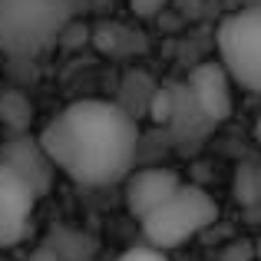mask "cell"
Segmentation results:
<instances>
[{"label": "cell", "instance_id": "9a60e30c", "mask_svg": "<svg viewBox=\"0 0 261 261\" xmlns=\"http://www.w3.org/2000/svg\"><path fill=\"white\" fill-rule=\"evenodd\" d=\"M89 261H93V258H89Z\"/></svg>", "mask_w": 261, "mask_h": 261}, {"label": "cell", "instance_id": "30bf717a", "mask_svg": "<svg viewBox=\"0 0 261 261\" xmlns=\"http://www.w3.org/2000/svg\"><path fill=\"white\" fill-rule=\"evenodd\" d=\"M33 119V109L27 102L23 93L17 89H4L0 93V122L7 126V133H27Z\"/></svg>", "mask_w": 261, "mask_h": 261}, {"label": "cell", "instance_id": "8fae6325", "mask_svg": "<svg viewBox=\"0 0 261 261\" xmlns=\"http://www.w3.org/2000/svg\"><path fill=\"white\" fill-rule=\"evenodd\" d=\"M116 261H169L166 258V251L162 248H155V245H139V248H129V251H122Z\"/></svg>", "mask_w": 261, "mask_h": 261}, {"label": "cell", "instance_id": "5bb4252c", "mask_svg": "<svg viewBox=\"0 0 261 261\" xmlns=\"http://www.w3.org/2000/svg\"><path fill=\"white\" fill-rule=\"evenodd\" d=\"M255 139H258V146H261V113H258V119H255Z\"/></svg>", "mask_w": 261, "mask_h": 261}, {"label": "cell", "instance_id": "7a4b0ae2", "mask_svg": "<svg viewBox=\"0 0 261 261\" xmlns=\"http://www.w3.org/2000/svg\"><path fill=\"white\" fill-rule=\"evenodd\" d=\"M70 0H0V50L13 60L43 53L70 23Z\"/></svg>", "mask_w": 261, "mask_h": 261}, {"label": "cell", "instance_id": "7c38bea8", "mask_svg": "<svg viewBox=\"0 0 261 261\" xmlns=\"http://www.w3.org/2000/svg\"><path fill=\"white\" fill-rule=\"evenodd\" d=\"M129 7H133L136 17H155L166 7V0H129Z\"/></svg>", "mask_w": 261, "mask_h": 261}, {"label": "cell", "instance_id": "ba28073f", "mask_svg": "<svg viewBox=\"0 0 261 261\" xmlns=\"http://www.w3.org/2000/svg\"><path fill=\"white\" fill-rule=\"evenodd\" d=\"M178 175L172 169H162V166H152V169H139V172H129L126 178V208L136 222H146L155 208L169 202L178 189Z\"/></svg>", "mask_w": 261, "mask_h": 261}, {"label": "cell", "instance_id": "3957f363", "mask_svg": "<svg viewBox=\"0 0 261 261\" xmlns=\"http://www.w3.org/2000/svg\"><path fill=\"white\" fill-rule=\"evenodd\" d=\"M215 218H218L215 198H212L205 189H198V185H185L182 182L175 189V195L139 225H142V235H146L149 245L169 251V248L185 245L189 238H195L198 231H205Z\"/></svg>", "mask_w": 261, "mask_h": 261}, {"label": "cell", "instance_id": "9c48e42d", "mask_svg": "<svg viewBox=\"0 0 261 261\" xmlns=\"http://www.w3.org/2000/svg\"><path fill=\"white\" fill-rule=\"evenodd\" d=\"M50 235H53V238H50L46 245H53V248H57L66 261H89V258H93V251H96V242L86 235V231H76V228H53Z\"/></svg>", "mask_w": 261, "mask_h": 261}, {"label": "cell", "instance_id": "5b68a950", "mask_svg": "<svg viewBox=\"0 0 261 261\" xmlns=\"http://www.w3.org/2000/svg\"><path fill=\"white\" fill-rule=\"evenodd\" d=\"M40 192L17 175L7 162H0V248H13L27 238L33 225Z\"/></svg>", "mask_w": 261, "mask_h": 261}, {"label": "cell", "instance_id": "8992f818", "mask_svg": "<svg viewBox=\"0 0 261 261\" xmlns=\"http://www.w3.org/2000/svg\"><path fill=\"white\" fill-rule=\"evenodd\" d=\"M0 162L13 169L17 175H23L40 195H46L53 185V172H60L57 162L50 159L43 139L30 133H10L4 142H0Z\"/></svg>", "mask_w": 261, "mask_h": 261}, {"label": "cell", "instance_id": "277c9868", "mask_svg": "<svg viewBox=\"0 0 261 261\" xmlns=\"http://www.w3.org/2000/svg\"><path fill=\"white\" fill-rule=\"evenodd\" d=\"M218 60L242 89L261 96V4L245 7L218 23Z\"/></svg>", "mask_w": 261, "mask_h": 261}, {"label": "cell", "instance_id": "52a82bcc", "mask_svg": "<svg viewBox=\"0 0 261 261\" xmlns=\"http://www.w3.org/2000/svg\"><path fill=\"white\" fill-rule=\"evenodd\" d=\"M231 73L225 70L222 60H208V63H198L195 70L189 73V80H185V86H189L192 99H195V106L202 109L205 116H208L212 122H222L231 116V109H235V93H231Z\"/></svg>", "mask_w": 261, "mask_h": 261}, {"label": "cell", "instance_id": "4fadbf2b", "mask_svg": "<svg viewBox=\"0 0 261 261\" xmlns=\"http://www.w3.org/2000/svg\"><path fill=\"white\" fill-rule=\"evenodd\" d=\"M27 261H66V258L60 255L53 245H46V242H43L40 248H33V251H30V258H27Z\"/></svg>", "mask_w": 261, "mask_h": 261}, {"label": "cell", "instance_id": "6da1fadb", "mask_svg": "<svg viewBox=\"0 0 261 261\" xmlns=\"http://www.w3.org/2000/svg\"><path fill=\"white\" fill-rule=\"evenodd\" d=\"M40 139L63 175L102 189L133 172L139 119L119 99H76L46 122Z\"/></svg>", "mask_w": 261, "mask_h": 261}]
</instances>
